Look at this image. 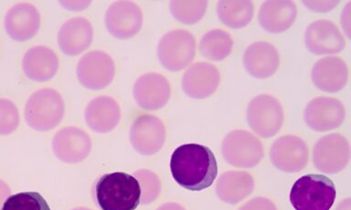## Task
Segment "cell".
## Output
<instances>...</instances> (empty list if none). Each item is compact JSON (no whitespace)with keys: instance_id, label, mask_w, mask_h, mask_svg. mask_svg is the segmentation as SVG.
Returning <instances> with one entry per match:
<instances>
[{"instance_id":"31","label":"cell","mask_w":351,"mask_h":210,"mask_svg":"<svg viewBox=\"0 0 351 210\" xmlns=\"http://www.w3.org/2000/svg\"><path fill=\"white\" fill-rule=\"evenodd\" d=\"M19 124L18 108L11 101L0 99V135H10L15 132Z\"/></svg>"},{"instance_id":"21","label":"cell","mask_w":351,"mask_h":210,"mask_svg":"<svg viewBox=\"0 0 351 210\" xmlns=\"http://www.w3.org/2000/svg\"><path fill=\"white\" fill-rule=\"evenodd\" d=\"M93 39V29L84 18H73L66 21L58 34V44L63 53L78 55L90 47Z\"/></svg>"},{"instance_id":"33","label":"cell","mask_w":351,"mask_h":210,"mask_svg":"<svg viewBox=\"0 0 351 210\" xmlns=\"http://www.w3.org/2000/svg\"><path fill=\"white\" fill-rule=\"evenodd\" d=\"M303 3L314 12H324L333 10L339 5V1H304Z\"/></svg>"},{"instance_id":"10","label":"cell","mask_w":351,"mask_h":210,"mask_svg":"<svg viewBox=\"0 0 351 210\" xmlns=\"http://www.w3.org/2000/svg\"><path fill=\"white\" fill-rule=\"evenodd\" d=\"M270 159L279 170L295 173L303 170L308 163V147L298 136H282L271 144Z\"/></svg>"},{"instance_id":"32","label":"cell","mask_w":351,"mask_h":210,"mask_svg":"<svg viewBox=\"0 0 351 210\" xmlns=\"http://www.w3.org/2000/svg\"><path fill=\"white\" fill-rule=\"evenodd\" d=\"M239 210H277L276 205L270 199L262 198H255L247 202Z\"/></svg>"},{"instance_id":"19","label":"cell","mask_w":351,"mask_h":210,"mask_svg":"<svg viewBox=\"0 0 351 210\" xmlns=\"http://www.w3.org/2000/svg\"><path fill=\"white\" fill-rule=\"evenodd\" d=\"M244 67L249 75L257 79L271 77L278 70V51L271 43L258 42L246 49L243 55Z\"/></svg>"},{"instance_id":"11","label":"cell","mask_w":351,"mask_h":210,"mask_svg":"<svg viewBox=\"0 0 351 210\" xmlns=\"http://www.w3.org/2000/svg\"><path fill=\"white\" fill-rule=\"evenodd\" d=\"M165 140L166 127L158 117L143 114L134 119L130 128V142L139 154L155 155L163 147Z\"/></svg>"},{"instance_id":"7","label":"cell","mask_w":351,"mask_h":210,"mask_svg":"<svg viewBox=\"0 0 351 210\" xmlns=\"http://www.w3.org/2000/svg\"><path fill=\"white\" fill-rule=\"evenodd\" d=\"M247 121L251 129L261 137L276 135L284 122L281 103L271 95H258L249 103Z\"/></svg>"},{"instance_id":"20","label":"cell","mask_w":351,"mask_h":210,"mask_svg":"<svg viewBox=\"0 0 351 210\" xmlns=\"http://www.w3.org/2000/svg\"><path fill=\"white\" fill-rule=\"evenodd\" d=\"M311 77L317 89L326 92H337L348 83L347 64L337 57H326L315 62Z\"/></svg>"},{"instance_id":"15","label":"cell","mask_w":351,"mask_h":210,"mask_svg":"<svg viewBox=\"0 0 351 210\" xmlns=\"http://www.w3.org/2000/svg\"><path fill=\"white\" fill-rule=\"evenodd\" d=\"M134 98L140 107L156 111L169 102L171 89L167 79L158 73L142 75L134 83Z\"/></svg>"},{"instance_id":"37","label":"cell","mask_w":351,"mask_h":210,"mask_svg":"<svg viewBox=\"0 0 351 210\" xmlns=\"http://www.w3.org/2000/svg\"><path fill=\"white\" fill-rule=\"evenodd\" d=\"M73 210H92V209H86V207H76V209H73Z\"/></svg>"},{"instance_id":"6","label":"cell","mask_w":351,"mask_h":210,"mask_svg":"<svg viewBox=\"0 0 351 210\" xmlns=\"http://www.w3.org/2000/svg\"><path fill=\"white\" fill-rule=\"evenodd\" d=\"M221 152L227 163L240 168H254L263 157V147L259 139L244 130L228 133L222 142Z\"/></svg>"},{"instance_id":"5","label":"cell","mask_w":351,"mask_h":210,"mask_svg":"<svg viewBox=\"0 0 351 210\" xmlns=\"http://www.w3.org/2000/svg\"><path fill=\"white\" fill-rule=\"evenodd\" d=\"M196 42L191 32L177 29L165 34L158 46L159 62L171 72L185 69L194 60Z\"/></svg>"},{"instance_id":"3","label":"cell","mask_w":351,"mask_h":210,"mask_svg":"<svg viewBox=\"0 0 351 210\" xmlns=\"http://www.w3.org/2000/svg\"><path fill=\"white\" fill-rule=\"evenodd\" d=\"M336 196V187L331 179L310 174L296 180L291 189L290 202L295 210H329Z\"/></svg>"},{"instance_id":"30","label":"cell","mask_w":351,"mask_h":210,"mask_svg":"<svg viewBox=\"0 0 351 210\" xmlns=\"http://www.w3.org/2000/svg\"><path fill=\"white\" fill-rule=\"evenodd\" d=\"M141 188L142 205H148L155 201L160 193L161 185L158 176L154 172L141 169L134 174Z\"/></svg>"},{"instance_id":"14","label":"cell","mask_w":351,"mask_h":210,"mask_svg":"<svg viewBox=\"0 0 351 210\" xmlns=\"http://www.w3.org/2000/svg\"><path fill=\"white\" fill-rule=\"evenodd\" d=\"M52 149L58 159L68 163L82 162L90 155L92 141L80 128H62L54 135Z\"/></svg>"},{"instance_id":"9","label":"cell","mask_w":351,"mask_h":210,"mask_svg":"<svg viewBox=\"0 0 351 210\" xmlns=\"http://www.w3.org/2000/svg\"><path fill=\"white\" fill-rule=\"evenodd\" d=\"M76 75L80 83L85 88L104 89L114 80V62L112 57L104 51H90L80 60Z\"/></svg>"},{"instance_id":"28","label":"cell","mask_w":351,"mask_h":210,"mask_svg":"<svg viewBox=\"0 0 351 210\" xmlns=\"http://www.w3.org/2000/svg\"><path fill=\"white\" fill-rule=\"evenodd\" d=\"M208 1L205 0H173L170 2V12L173 17L180 23L191 25L199 23L207 12Z\"/></svg>"},{"instance_id":"1","label":"cell","mask_w":351,"mask_h":210,"mask_svg":"<svg viewBox=\"0 0 351 210\" xmlns=\"http://www.w3.org/2000/svg\"><path fill=\"white\" fill-rule=\"evenodd\" d=\"M170 171L180 187L191 191H202L213 184L218 174V165L215 155L208 147L186 144L173 152Z\"/></svg>"},{"instance_id":"36","label":"cell","mask_w":351,"mask_h":210,"mask_svg":"<svg viewBox=\"0 0 351 210\" xmlns=\"http://www.w3.org/2000/svg\"><path fill=\"white\" fill-rule=\"evenodd\" d=\"M336 210H351V201L350 198L345 199L340 202Z\"/></svg>"},{"instance_id":"35","label":"cell","mask_w":351,"mask_h":210,"mask_svg":"<svg viewBox=\"0 0 351 210\" xmlns=\"http://www.w3.org/2000/svg\"><path fill=\"white\" fill-rule=\"evenodd\" d=\"M156 210H186L182 206L177 203H166L162 205Z\"/></svg>"},{"instance_id":"17","label":"cell","mask_w":351,"mask_h":210,"mask_svg":"<svg viewBox=\"0 0 351 210\" xmlns=\"http://www.w3.org/2000/svg\"><path fill=\"white\" fill-rule=\"evenodd\" d=\"M221 75L214 65L197 62L185 73L181 81L184 92L193 99H205L215 92Z\"/></svg>"},{"instance_id":"26","label":"cell","mask_w":351,"mask_h":210,"mask_svg":"<svg viewBox=\"0 0 351 210\" xmlns=\"http://www.w3.org/2000/svg\"><path fill=\"white\" fill-rule=\"evenodd\" d=\"M254 4L249 0H221L217 5L219 20L232 29H241L248 25L254 17Z\"/></svg>"},{"instance_id":"18","label":"cell","mask_w":351,"mask_h":210,"mask_svg":"<svg viewBox=\"0 0 351 210\" xmlns=\"http://www.w3.org/2000/svg\"><path fill=\"white\" fill-rule=\"evenodd\" d=\"M4 24L11 39L25 42L37 34L40 26V13L32 4H16L5 14Z\"/></svg>"},{"instance_id":"34","label":"cell","mask_w":351,"mask_h":210,"mask_svg":"<svg viewBox=\"0 0 351 210\" xmlns=\"http://www.w3.org/2000/svg\"><path fill=\"white\" fill-rule=\"evenodd\" d=\"M11 189L10 185L7 183L0 179V210L2 209L3 204L7 200L8 196H10Z\"/></svg>"},{"instance_id":"24","label":"cell","mask_w":351,"mask_h":210,"mask_svg":"<svg viewBox=\"0 0 351 210\" xmlns=\"http://www.w3.org/2000/svg\"><path fill=\"white\" fill-rule=\"evenodd\" d=\"M22 67L29 80L43 83L53 78L59 68L54 51L44 46L29 49L25 53Z\"/></svg>"},{"instance_id":"23","label":"cell","mask_w":351,"mask_h":210,"mask_svg":"<svg viewBox=\"0 0 351 210\" xmlns=\"http://www.w3.org/2000/svg\"><path fill=\"white\" fill-rule=\"evenodd\" d=\"M85 122L93 132H111L119 124L121 110L117 101L100 96L90 101L84 114Z\"/></svg>"},{"instance_id":"12","label":"cell","mask_w":351,"mask_h":210,"mask_svg":"<svg viewBox=\"0 0 351 210\" xmlns=\"http://www.w3.org/2000/svg\"><path fill=\"white\" fill-rule=\"evenodd\" d=\"M143 14L132 1H117L107 10L106 26L109 34L120 40H128L142 28Z\"/></svg>"},{"instance_id":"4","label":"cell","mask_w":351,"mask_h":210,"mask_svg":"<svg viewBox=\"0 0 351 210\" xmlns=\"http://www.w3.org/2000/svg\"><path fill=\"white\" fill-rule=\"evenodd\" d=\"M62 97L53 89L35 92L25 106V119L32 129L45 132L53 129L64 116Z\"/></svg>"},{"instance_id":"25","label":"cell","mask_w":351,"mask_h":210,"mask_svg":"<svg viewBox=\"0 0 351 210\" xmlns=\"http://www.w3.org/2000/svg\"><path fill=\"white\" fill-rule=\"evenodd\" d=\"M254 180L247 172L228 171L222 174L216 184L219 199L228 204H237L251 195Z\"/></svg>"},{"instance_id":"16","label":"cell","mask_w":351,"mask_h":210,"mask_svg":"<svg viewBox=\"0 0 351 210\" xmlns=\"http://www.w3.org/2000/svg\"><path fill=\"white\" fill-rule=\"evenodd\" d=\"M304 42L310 53L323 54L339 53L345 48L344 37L336 24L329 21H317L307 27Z\"/></svg>"},{"instance_id":"2","label":"cell","mask_w":351,"mask_h":210,"mask_svg":"<svg viewBox=\"0 0 351 210\" xmlns=\"http://www.w3.org/2000/svg\"><path fill=\"white\" fill-rule=\"evenodd\" d=\"M95 198L101 210H134L141 200V188L131 174H106L96 182Z\"/></svg>"},{"instance_id":"13","label":"cell","mask_w":351,"mask_h":210,"mask_svg":"<svg viewBox=\"0 0 351 210\" xmlns=\"http://www.w3.org/2000/svg\"><path fill=\"white\" fill-rule=\"evenodd\" d=\"M304 122L317 132L336 129L346 118V109L336 98L317 97L307 105L304 114Z\"/></svg>"},{"instance_id":"22","label":"cell","mask_w":351,"mask_h":210,"mask_svg":"<svg viewBox=\"0 0 351 210\" xmlns=\"http://www.w3.org/2000/svg\"><path fill=\"white\" fill-rule=\"evenodd\" d=\"M298 10L290 0H269L261 6L258 20L261 27L271 34L287 31L295 23Z\"/></svg>"},{"instance_id":"27","label":"cell","mask_w":351,"mask_h":210,"mask_svg":"<svg viewBox=\"0 0 351 210\" xmlns=\"http://www.w3.org/2000/svg\"><path fill=\"white\" fill-rule=\"evenodd\" d=\"M233 40L230 35L221 29L207 32L199 42V51L210 61H222L232 53Z\"/></svg>"},{"instance_id":"8","label":"cell","mask_w":351,"mask_h":210,"mask_svg":"<svg viewBox=\"0 0 351 210\" xmlns=\"http://www.w3.org/2000/svg\"><path fill=\"white\" fill-rule=\"evenodd\" d=\"M312 158L317 170L326 174L339 173L350 162V143L339 133L324 136L315 143Z\"/></svg>"},{"instance_id":"29","label":"cell","mask_w":351,"mask_h":210,"mask_svg":"<svg viewBox=\"0 0 351 210\" xmlns=\"http://www.w3.org/2000/svg\"><path fill=\"white\" fill-rule=\"evenodd\" d=\"M1 210H51L40 193L22 192L10 196Z\"/></svg>"}]
</instances>
